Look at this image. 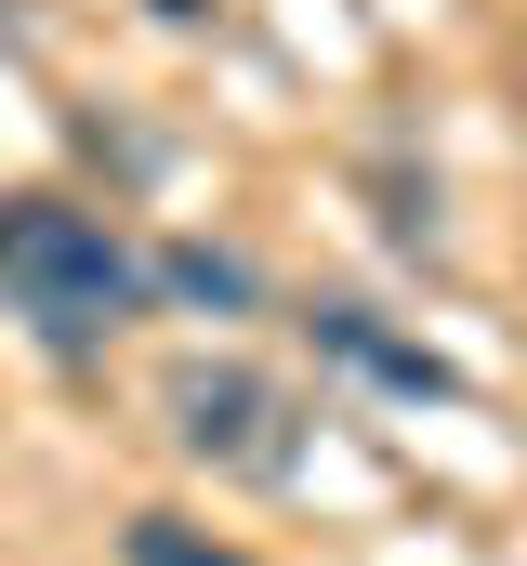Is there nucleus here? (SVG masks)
Listing matches in <instances>:
<instances>
[{
    "label": "nucleus",
    "instance_id": "3",
    "mask_svg": "<svg viewBox=\"0 0 527 566\" xmlns=\"http://www.w3.org/2000/svg\"><path fill=\"white\" fill-rule=\"evenodd\" d=\"M303 343H317L330 369H356V382H383V396H409V409H422V396H435V409L462 396V369H448L435 343H409V329H383L370 303H317V316H303Z\"/></svg>",
    "mask_w": 527,
    "mask_h": 566
},
{
    "label": "nucleus",
    "instance_id": "6",
    "mask_svg": "<svg viewBox=\"0 0 527 566\" xmlns=\"http://www.w3.org/2000/svg\"><path fill=\"white\" fill-rule=\"evenodd\" d=\"M370 185H383V238H395V251H435V171L409 185V171H395V158H383Z\"/></svg>",
    "mask_w": 527,
    "mask_h": 566
},
{
    "label": "nucleus",
    "instance_id": "4",
    "mask_svg": "<svg viewBox=\"0 0 527 566\" xmlns=\"http://www.w3.org/2000/svg\"><path fill=\"white\" fill-rule=\"evenodd\" d=\"M158 290H172V303H211V316H251V303H264L251 251H211V238H185V251H158Z\"/></svg>",
    "mask_w": 527,
    "mask_h": 566
},
{
    "label": "nucleus",
    "instance_id": "7",
    "mask_svg": "<svg viewBox=\"0 0 527 566\" xmlns=\"http://www.w3.org/2000/svg\"><path fill=\"white\" fill-rule=\"evenodd\" d=\"M158 13H172V27H185V13H198V0H158Z\"/></svg>",
    "mask_w": 527,
    "mask_h": 566
},
{
    "label": "nucleus",
    "instance_id": "1",
    "mask_svg": "<svg viewBox=\"0 0 527 566\" xmlns=\"http://www.w3.org/2000/svg\"><path fill=\"white\" fill-rule=\"evenodd\" d=\"M158 264L132 251L106 211L80 198H0V316L40 343V356H93L145 316Z\"/></svg>",
    "mask_w": 527,
    "mask_h": 566
},
{
    "label": "nucleus",
    "instance_id": "2",
    "mask_svg": "<svg viewBox=\"0 0 527 566\" xmlns=\"http://www.w3.org/2000/svg\"><path fill=\"white\" fill-rule=\"evenodd\" d=\"M158 409H172V448L198 474H225V488H290L303 474V434H317V409L277 369H251V356H185L158 382Z\"/></svg>",
    "mask_w": 527,
    "mask_h": 566
},
{
    "label": "nucleus",
    "instance_id": "5",
    "mask_svg": "<svg viewBox=\"0 0 527 566\" xmlns=\"http://www.w3.org/2000/svg\"><path fill=\"white\" fill-rule=\"evenodd\" d=\"M132 566H251V554H225V541H198L185 514H132Z\"/></svg>",
    "mask_w": 527,
    "mask_h": 566
}]
</instances>
